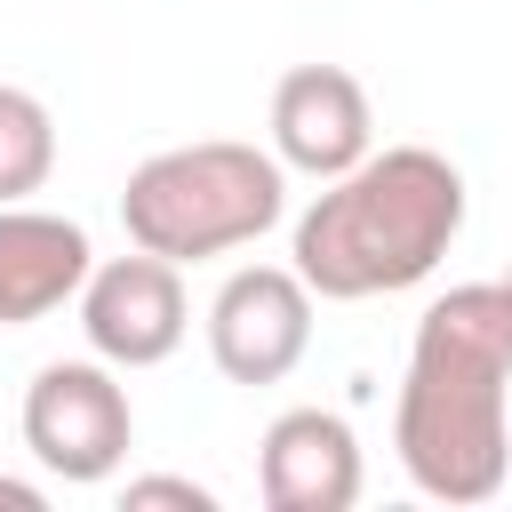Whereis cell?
<instances>
[{
  "instance_id": "11",
  "label": "cell",
  "mask_w": 512,
  "mask_h": 512,
  "mask_svg": "<svg viewBox=\"0 0 512 512\" xmlns=\"http://www.w3.org/2000/svg\"><path fill=\"white\" fill-rule=\"evenodd\" d=\"M120 504H128V512H144V504H184V512H216V488H200V480H176V472H144V480H128V488H120Z\"/></svg>"
},
{
  "instance_id": "10",
  "label": "cell",
  "mask_w": 512,
  "mask_h": 512,
  "mask_svg": "<svg viewBox=\"0 0 512 512\" xmlns=\"http://www.w3.org/2000/svg\"><path fill=\"white\" fill-rule=\"evenodd\" d=\"M56 168V112L32 96V88H8L0 80V208L8 200H32Z\"/></svg>"
},
{
  "instance_id": "1",
  "label": "cell",
  "mask_w": 512,
  "mask_h": 512,
  "mask_svg": "<svg viewBox=\"0 0 512 512\" xmlns=\"http://www.w3.org/2000/svg\"><path fill=\"white\" fill-rule=\"evenodd\" d=\"M400 472L432 504H488L512 472V296L464 280L424 304L392 408Z\"/></svg>"
},
{
  "instance_id": "8",
  "label": "cell",
  "mask_w": 512,
  "mask_h": 512,
  "mask_svg": "<svg viewBox=\"0 0 512 512\" xmlns=\"http://www.w3.org/2000/svg\"><path fill=\"white\" fill-rule=\"evenodd\" d=\"M360 432L336 408H280L256 448V488L272 512H352L360 504Z\"/></svg>"
},
{
  "instance_id": "4",
  "label": "cell",
  "mask_w": 512,
  "mask_h": 512,
  "mask_svg": "<svg viewBox=\"0 0 512 512\" xmlns=\"http://www.w3.org/2000/svg\"><path fill=\"white\" fill-rule=\"evenodd\" d=\"M24 448L40 472L96 488L128 464L136 448V408L128 384L112 376V360H48L24 384Z\"/></svg>"
},
{
  "instance_id": "3",
  "label": "cell",
  "mask_w": 512,
  "mask_h": 512,
  "mask_svg": "<svg viewBox=\"0 0 512 512\" xmlns=\"http://www.w3.org/2000/svg\"><path fill=\"white\" fill-rule=\"evenodd\" d=\"M280 208H288V168L256 144H232V136L168 144V152L136 160L120 184L128 248H152L168 264L232 256V248L264 240L280 224Z\"/></svg>"
},
{
  "instance_id": "5",
  "label": "cell",
  "mask_w": 512,
  "mask_h": 512,
  "mask_svg": "<svg viewBox=\"0 0 512 512\" xmlns=\"http://www.w3.org/2000/svg\"><path fill=\"white\" fill-rule=\"evenodd\" d=\"M192 328V304H184V272L152 248L136 256H112V264H88L80 280V336L96 360L112 368H160Z\"/></svg>"
},
{
  "instance_id": "2",
  "label": "cell",
  "mask_w": 512,
  "mask_h": 512,
  "mask_svg": "<svg viewBox=\"0 0 512 512\" xmlns=\"http://www.w3.org/2000/svg\"><path fill=\"white\" fill-rule=\"evenodd\" d=\"M456 232H464L456 160L432 144H384L312 192V208L296 216L288 264L320 304H360V296H400L432 280Z\"/></svg>"
},
{
  "instance_id": "12",
  "label": "cell",
  "mask_w": 512,
  "mask_h": 512,
  "mask_svg": "<svg viewBox=\"0 0 512 512\" xmlns=\"http://www.w3.org/2000/svg\"><path fill=\"white\" fill-rule=\"evenodd\" d=\"M0 504H8V512H40L48 496H40L32 480H8V472H0Z\"/></svg>"
},
{
  "instance_id": "7",
  "label": "cell",
  "mask_w": 512,
  "mask_h": 512,
  "mask_svg": "<svg viewBox=\"0 0 512 512\" xmlns=\"http://www.w3.org/2000/svg\"><path fill=\"white\" fill-rule=\"evenodd\" d=\"M368 152H376V112H368L360 72H344V64H288L280 88H272V160L312 176V184H328V176H344Z\"/></svg>"
},
{
  "instance_id": "9",
  "label": "cell",
  "mask_w": 512,
  "mask_h": 512,
  "mask_svg": "<svg viewBox=\"0 0 512 512\" xmlns=\"http://www.w3.org/2000/svg\"><path fill=\"white\" fill-rule=\"evenodd\" d=\"M88 264H96V248L72 216L8 200L0 208V328H32V320L64 312L80 296Z\"/></svg>"
},
{
  "instance_id": "13",
  "label": "cell",
  "mask_w": 512,
  "mask_h": 512,
  "mask_svg": "<svg viewBox=\"0 0 512 512\" xmlns=\"http://www.w3.org/2000/svg\"><path fill=\"white\" fill-rule=\"evenodd\" d=\"M504 296H512V272H504Z\"/></svg>"
},
{
  "instance_id": "6",
  "label": "cell",
  "mask_w": 512,
  "mask_h": 512,
  "mask_svg": "<svg viewBox=\"0 0 512 512\" xmlns=\"http://www.w3.org/2000/svg\"><path fill=\"white\" fill-rule=\"evenodd\" d=\"M312 352V288L296 264H240L208 304V360L232 384H280Z\"/></svg>"
}]
</instances>
